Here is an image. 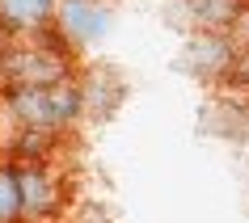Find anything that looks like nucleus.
<instances>
[{"label": "nucleus", "mask_w": 249, "mask_h": 223, "mask_svg": "<svg viewBox=\"0 0 249 223\" xmlns=\"http://www.w3.org/2000/svg\"><path fill=\"white\" fill-rule=\"evenodd\" d=\"M21 194H26V215H42L55 202V177L42 164L21 169Z\"/></svg>", "instance_id": "obj_7"}, {"label": "nucleus", "mask_w": 249, "mask_h": 223, "mask_svg": "<svg viewBox=\"0 0 249 223\" xmlns=\"http://www.w3.org/2000/svg\"><path fill=\"white\" fill-rule=\"evenodd\" d=\"M232 47H228V38L224 34H215V30H203V34H195V38L186 42L182 51V67L186 72H195V76L211 80V76H224L228 67H232Z\"/></svg>", "instance_id": "obj_3"}, {"label": "nucleus", "mask_w": 249, "mask_h": 223, "mask_svg": "<svg viewBox=\"0 0 249 223\" xmlns=\"http://www.w3.org/2000/svg\"><path fill=\"white\" fill-rule=\"evenodd\" d=\"M59 17H64L68 38H76V42H97L106 34V26H110V13L97 0H68Z\"/></svg>", "instance_id": "obj_4"}, {"label": "nucleus", "mask_w": 249, "mask_h": 223, "mask_svg": "<svg viewBox=\"0 0 249 223\" xmlns=\"http://www.w3.org/2000/svg\"><path fill=\"white\" fill-rule=\"evenodd\" d=\"M186 9L203 30H228L232 21H241L245 0H186Z\"/></svg>", "instance_id": "obj_6"}, {"label": "nucleus", "mask_w": 249, "mask_h": 223, "mask_svg": "<svg viewBox=\"0 0 249 223\" xmlns=\"http://www.w3.org/2000/svg\"><path fill=\"white\" fill-rule=\"evenodd\" d=\"M9 110L26 131H59L80 118L85 110V89L72 80L55 84H9Z\"/></svg>", "instance_id": "obj_1"}, {"label": "nucleus", "mask_w": 249, "mask_h": 223, "mask_svg": "<svg viewBox=\"0 0 249 223\" xmlns=\"http://www.w3.org/2000/svg\"><path fill=\"white\" fill-rule=\"evenodd\" d=\"M55 13V0H0V26L9 30H38Z\"/></svg>", "instance_id": "obj_5"}, {"label": "nucleus", "mask_w": 249, "mask_h": 223, "mask_svg": "<svg viewBox=\"0 0 249 223\" xmlns=\"http://www.w3.org/2000/svg\"><path fill=\"white\" fill-rule=\"evenodd\" d=\"M4 76L9 84H55V80H68V59L59 51L26 47L4 59Z\"/></svg>", "instance_id": "obj_2"}, {"label": "nucleus", "mask_w": 249, "mask_h": 223, "mask_svg": "<svg viewBox=\"0 0 249 223\" xmlns=\"http://www.w3.org/2000/svg\"><path fill=\"white\" fill-rule=\"evenodd\" d=\"M26 215V194H21V169L0 164V223H17Z\"/></svg>", "instance_id": "obj_8"}]
</instances>
